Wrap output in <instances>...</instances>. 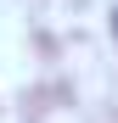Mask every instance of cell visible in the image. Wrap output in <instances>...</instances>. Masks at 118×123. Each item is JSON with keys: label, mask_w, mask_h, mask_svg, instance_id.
<instances>
[{"label": "cell", "mask_w": 118, "mask_h": 123, "mask_svg": "<svg viewBox=\"0 0 118 123\" xmlns=\"http://www.w3.org/2000/svg\"><path fill=\"white\" fill-rule=\"evenodd\" d=\"M112 28H118V11H112Z\"/></svg>", "instance_id": "obj_1"}]
</instances>
